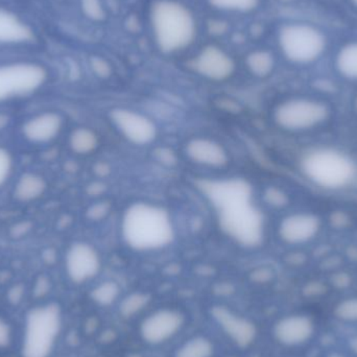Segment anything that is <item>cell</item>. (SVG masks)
<instances>
[{
  "mask_svg": "<svg viewBox=\"0 0 357 357\" xmlns=\"http://www.w3.org/2000/svg\"><path fill=\"white\" fill-rule=\"evenodd\" d=\"M208 197L218 209L222 229L243 245H255L264 235L261 213L252 201L251 189L241 181L210 183Z\"/></svg>",
  "mask_w": 357,
  "mask_h": 357,
  "instance_id": "6da1fadb",
  "label": "cell"
},
{
  "mask_svg": "<svg viewBox=\"0 0 357 357\" xmlns=\"http://www.w3.org/2000/svg\"><path fill=\"white\" fill-rule=\"evenodd\" d=\"M121 235L135 251H157L173 243L175 228L165 208L154 204L136 203L123 214Z\"/></svg>",
  "mask_w": 357,
  "mask_h": 357,
  "instance_id": "7a4b0ae2",
  "label": "cell"
},
{
  "mask_svg": "<svg viewBox=\"0 0 357 357\" xmlns=\"http://www.w3.org/2000/svg\"><path fill=\"white\" fill-rule=\"evenodd\" d=\"M151 21L155 41L165 54L188 47L197 35V21L192 12L176 0L155 1Z\"/></svg>",
  "mask_w": 357,
  "mask_h": 357,
  "instance_id": "3957f363",
  "label": "cell"
},
{
  "mask_svg": "<svg viewBox=\"0 0 357 357\" xmlns=\"http://www.w3.org/2000/svg\"><path fill=\"white\" fill-rule=\"evenodd\" d=\"M302 173L317 186L337 190L350 186L357 178L356 161L329 146L312 149L302 157Z\"/></svg>",
  "mask_w": 357,
  "mask_h": 357,
  "instance_id": "277c9868",
  "label": "cell"
},
{
  "mask_svg": "<svg viewBox=\"0 0 357 357\" xmlns=\"http://www.w3.org/2000/svg\"><path fill=\"white\" fill-rule=\"evenodd\" d=\"M333 109L328 102L314 96H293L277 105L273 111L275 125L291 134L310 133L331 121Z\"/></svg>",
  "mask_w": 357,
  "mask_h": 357,
  "instance_id": "5b68a950",
  "label": "cell"
},
{
  "mask_svg": "<svg viewBox=\"0 0 357 357\" xmlns=\"http://www.w3.org/2000/svg\"><path fill=\"white\" fill-rule=\"evenodd\" d=\"M278 45L289 63L308 66L322 59L328 50L329 39L321 27L296 21L279 29Z\"/></svg>",
  "mask_w": 357,
  "mask_h": 357,
  "instance_id": "8992f818",
  "label": "cell"
},
{
  "mask_svg": "<svg viewBox=\"0 0 357 357\" xmlns=\"http://www.w3.org/2000/svg\"><path fill=\"white\" fill-rule=\"evenodd\" d=\"M62 328V312L56 303L33 308L25 320L22 357H48Z\"/></svg>",
  "mask_w": 357,
  "mask_h": 357,
  "instance_id": "52a82bcc",
  "label": "cell"
},
{
  "mask_svg": "<svg viewBox=\"0 0 357 357\" xmlns=\"http://www.w3.org/2000/svg\"><path fill=\"white\" fill-rule=\"evenodd\" d=\"M47 68L31 61L0 63V104L27 98L47 83Z\"/></svg>",
  "mask_w": 357,
  "mask_h": 357,
  "instance_id": "ba28073f",
  "label": "cell"
},
{
  "mask_svg": "<svg viewBox=\"0 0 357 357\" xmlns=\"http://www.w3.org/2000/svg\"><path fill=\"white\" fill-rule=\"evenodd\" d=\"M110 119L121 136L134 146H149L158 135L156 123L142 113L128 108H115Z\"/></svg>",
  "mask_w": 357,
  "mask_h": 357,
  "instance_id": "9c48e42d",
  "label": "cell"
},
{
  "mask_svg": "<svg viewBox=\"0 0 357 357\" xmlns=\"http://www.w3.org/2000/svg\"><path fill=\"white\" fill-rule=\"evenodd\" d=\"M102 259L98 250L85 241L73 243L65 255L67 276L75 284L93 279L100 273Z\"/></svg>",
  "mask_w": 357,
  "mask_h": 357,
  "instance_id": "30bf717a",
  "label": "cell"
},
{
  "mask_svg": "<svg viewBox=\"0 0 357 357\" xmlns=\"http://www.w3.org/2000/svg\"><path fill=\"white\" fill-rule=\"evenodd\" d=\"M322 229L320 216L312 212H295L279 222L278 236L289 245H302L314 241Z\"/></svg>",
  "mask_w": 357,
  "mask_h": 357,
  "instance_id": "8fae6325",
  "label": "cell"
},
{
  "mask_svg": "<svg viewBox=\"0 0 357 357\" xmlns=\"http://www.w3.org/2000/svg\"><path fill=\"white\" fill-rule=\"evenodd\" d=\"M184 324V317L174 310H161L142 322L140 335L146 343L159 345L177 335Z\"/></svg>",
  "mask_w": 357,
  "mask_h": 357,
  "instance_id": "7c38bea8",
  "label": "cell"
},
{
  "mask_svg": "<svg viewBox=\"0 0 357 357\" xmlns=\"http://www.w3.org/2000/svg\"><path fill=\"white\" fill-rule=\"evenodd\" d=\"M195 73L213 82H222L232 77L235 62L232 56L215 45L206 46L193 62Z\"/></svg>",
  "mask_w": 357,
  "mask_h": 357,
  "instance_id": "4fadbf2b",
  "label": "cell"
},
{
  "mask_svg": "<svg viewBox=\"0 0 357 357\" xmlns=\"http://www.w3.org/2000/svg\"><path fill=\"white\" fill-rule=\"evenodd\" d=\"M64 127V117L54 111H46L33 115L21 127L23 138L29 144H47L54 142Z\"/></svg>",
  "mask_w": 357,
  "mask_h": 357,
  "instance_id": "5bb4252c",
  "label": "cell"
},
{
  "mask_svg": "<svg viewBox=\"0 0 357 357\" xmlns=\"http://www.w3.org/2000/svg\"><path fill=\"white\" fill-rule=\"evenodd\" d=\"M187 158L199 167L222 169L230 161L228 151L224 146L208 137H195L185 144Z\"/></svg>",
  "mask_w": 357,
  "mask_h": 357,
  "instance_id": "9a60e30c",
  "label": "cell"
},
{
  "mask_svg": "<svg viewBox=\"0 0 357 357\" xmlns=\"http://www.w3.org/2000/svg\"><path fill=\"white\" fill-rule=\"evenodd\" d=\"M212 318L218 323L229 339L238 347L248 348L255 340L257 331L251 321L237 316L224 306H214L211 310Z\"/></svg>",
  "mask_w": 357,
  "mask_h": 357,
  "instance_id": "2e32d148",
  "label": "cell"
},
{
  "mask_svg": "<svg viewBox=\"0 0 357 357\" xmlns=\"http://www.w3.org/2000/svg\"><path fill=\"white\" fill-rule=\"evenodd\" d=\"M35 41L33 29L10 10L0 8V44L23 45Z\"/></svg>",
  "mask_w": 357,
  "mask_h": 357,
  "instance_id": "e0dca14e",
  "label": "cell"
},
{
  "mask_svg": "<svg viewBox=\"0 0 357 357\" xmlns=\"http://www.w3.org/2000/svg\"><path fill=\"white\" fill-rule=\"evenodd\" d=\"M314 333V324L303 316L282 319L275 326V337L283 345L296 346L307 341Z\"/></svg>",
  "mask_w": 357,
  "mask_h": 357,
  "instance_id": "ac0fdd59",
  "label": "cell"
},
{
  "mask_svg": "<svg viewBox=\"0 0 357 357\" xmlns=\"http://www.w3.org/2000/svg\"><path fill=\"white\" fill-rule=\"evenodd\" d=\"M47 182L41 175L24 173L18 178L14 187V197L17 201L29 203L36 201L45 193Z\"/></svg>",
  "mask_w": 357,
  "mask_h": 357,
  "instance_id": "d6986e66",
  "label": "cell"
},
{
  "mask_svg": "<svg viewBox=\"0 0 357 357\" xmlns=\"http://www.w3.org/2000/svg\"><path fill=\"white\" fill-rule=\"evenodd\" d=\"M333 65L340 77L357 83V40L346 42L339 48Z\"/></svg>",
  "mask_w": 357,
  "mask_h": 357,
  "instance_id": "ffe728a7",
  "label": "cell"
},
{
  "mask_svg": "<svg viewBox=\"0 0 357 357\" xmlns=\"http://www.w3.org/2000/svg\"><path fill=\"white\" fill-rule=\"evenodd\" d=\"M98 146V135L96 132L88 128H77L73 130L69 136V146L75 154H91Z\"/></svg>",
  "mask_w": 357,
  "mask_h": 357,
  "instance_id": "44dd1931",
  "label": "cell"
},
{
  "mask_svg": "<svg viewBox=\"0 0 357 357\" xmlns=\"http://www.w3.org/2000/svg\"><path fill=\"white\" fill-rule=\"evenodd\" d=\"M245 64L252 75L257 77H268L275 69V58L268 50H255L245 59Z\"/></svg>",
  "mask_w": 357,
  "mask_h": 357,
  "instance_id": "7402d4cb",
  "label": "cell"
},
{
  "mask_svg": "<svg viewBox=\"0 0 357 357\" xmlns=\"http://www.w3.org/2000/svg\"><path fill=\"white\" fill-rule=\"evenodd\" d=\"M213 344L204 337H197L178 348L176 357H211L213 356Z\"/></svg>",
  "mask_w": 357,
  "mask_h": 357,
  "instance_id": "603a6c76",
  "label": "cell"
},
{
  "mask_svg": "<svg viewBox=\"0 0 357 357\" xmlns=\"http://www.w3.org/2000/svg\"><path fill=\"white\" fill-rule=\"evenodd\" d=\"M119 284L114 281H105V282L98 284L96 289H92V300L98 305L109 306L119 298Z\"/></svg>",
  "mask_w": 357,
  "mask_h": 357,
  "instance_id": "cb8c5ba5",
  "label": "cell"
},
{
  "mask_svg": "<svg viewBox=\"0 0 357 357\" xmlns=\"http://www.w3.org/2000/svg\"><path fill=\"white\" fill-rule=\"evenodd\" d=\"M150 302V296L142 293L131 294L121 304V314L126 318L142 312Z\"/></svg>",
  "mask_w": 357,
  "mask_h": 357,
  "instance_id": "d4e9b609",
  "label": "cell"
},
{
  "mask_svg": "<svg viewBox=\"0 0 357 357\" xmlns=\"http://www.w3.org/2000/svg\"><path fill=\"white\" fill-rule=\"evenodd\" d=\"M209 2L218 10L241 13L252 12L259 4V0H209Z\"/></svg>",
  "mask_w": 357,
  "mask_h": 357,
  "instance_id": "484cf974",
  "label": "cell"
},
{
  "mask_svg": "<svg viewBox=\"0 0 357 357\" xmlns=\"http://www.w3.org/2000/svg\"><path fill=\"white\" fill-rule=\"evenodd\" d=\"M81 8L84 15L92 21L105 20L106 19V10L102 6V0H79Z\"/></svg>",
  "mask_w": 357,
  "mask_h": 357,
  "instance_id": "4316f807",
  "label": "cell"
},
{
  "mask_svg": "<svg viewBox=\"0 0 357 357\" xmlns=\"http://www.w3.org/2000/svg\"><path fill=\"white\" fill-rule=\"evenodd\" d=\"M14 157L10 151L0 146V188L6 185L14 169Z\"/></svg>",
  "mask_w": 357,
  "mask_h": 357,
  "instance_id": "83f0119b",
  "label": "cell"
},
{
  "mask_svg": "<svg viewBox=\"0 0 357 357\" xmlns=\"http://www.w3.org/2000/svg\"><path fill=\"white\" fill-rule=\"evenodd\" d=\"M335 314L346 321H357V299L346 300L337 306Z\"/></svg>",
  "mask_w": 357,
  "mask_h": 357,
  "instance_id": "f1b7e54d",
  "label": "cell"
},
{
  "mask_svg": "<svg viewBox=\"0 0 357 357\" xmlns=\"http://www.w3.org/2000/svg\"><path fill=\"white\" fill-rule=\"evenodd\" d=\"M90 67L96 77L100 79H108L112 75V67L105 59L93 56L90 59Z\"/></svg>",
  "mask_w": 357,
  "mask_h": 357,
  "instance_id": "f546056e",
  "label": "cell"
},
{
  "mask_svg": "<svg viewBox=\"0 0 357 357\" xmlns=\"http://www.w3.org/2000/svg\"><path fill=\"white\" fill-rule=\"evenodd\" d=\"M264 197H266V201L274 207H284L289 203L287 195L280 189L275 188V187L266 189Z\"/></svg>",
  "mask_w": 357,
  "mask_h": 357,
  "instance_id": "4dcf8cb0",
  "label": "cell"
},
{
  "mask_svg": "<svg viewBox=\"0 0 357 357\" xmlns=\"http://www.w3.org/2000/svg\"><path fill=\"white\" fill-rule=\"evenodd\" d=\"M31 229H33V222H29V220H21V222H16L14 226L10 227V237L15 239L23 238L31 232Z\"/></svg>",
  "mask_w": 357,
  "mask_h": 357,
  "instance_id": "1f68e13d",
  "label": "cell"
},
{
  "mask_svg": "<svg viewBox=\"0 0 357 357\" xmlns=\"http://www.w3.org/2000/svg\"><path fill=\"white\" fill-rule=\"evenodd\" d=\"M12 342V328L3 319L0 318V348H6Z\"/></svg>",
  "mask_w": 357,
  "mask_h": 357,
  "instance_id": "d6a6232c",
  "label": "cell"
},
{
  "mask_svg": "<svg viewBox=\"0 0 357 357\" xmlns=\"http://www.w3.org/2000/svg\"><path fill=\"white\" fill-rule=\"evenodd\" d=\"M107 213H108V205L106 203L96 204L87 210L88 218L92 220H100L105 218Z\"/></svg>",
  "mask_w": 357,
  "mask_h": 357,
  "instance_id": "836d02e7",
  "label": "cell"
},
{
  "mask_svg": "<svg viewBox=\"0 0 357 357\" xmlns=\"http://www.w3.org/2000/svg\"><path fill=\"white\" fill-rule=\"evenodd\" d=\"M25 289L22 284H16L10 287L8 291V300L10 303L17 305L22 301L23 296H24Z\"/></svg>",
  "mask_w": 357,
  "mask_h": 357,
  "instance_id": "e575fe53",
  "label": "cell"
},
{
  "mask_svg": "<svg viewBox=\"0 0 357 357\" xmlns=\"http://www.w3.org/2000/svg\"><path fill=\"white\" fill-rule=\"evenodd\" d=\"M50 289V280L46 276H40L35 283L33 293L37 297H43Z\"/></svg>",
  "mask_w": 357,
  "mask_h": 357,
  "instance_id": "d590c367",
  "label": "cell"
},
{
  "mask_svg": "<svg viewBox=\"0 0 357 357\" xmlns=\"http://www.w3.org/2000/svg\"><path fill=\"white\" fill-rule=\"evenodd\" d=\"M56 257V252L54 251V249H46L45 251L42 253V258H43L46 264H54Z\"/></svg>",
  "mask_w": 357,
  "mask_h": 357,
  "instance_id": "8d00e7d4",
  "label": "cell"
},
{
  "mask_svg": "<svg viewBox=\"0 0 357 357\" xmlns=\"http://www.w3.org/2000/svg\"><path fill=\"white\" fill-rule=\"evenodd\" d=\"M10 123V115L6 113L0 112V131H3L8 127Z\"/></svg>",
  "mask_w": 357,
  "mask_h": 357,
  "instance_id": "74e56055",
  "label": "cell"
},
{
  "mask_svg": "<svg viewBox=\"0 0 357 357\" xmlns=\"http://www.w3.org/2000/svg\"><path fill=\"white\" fill-rule=\"evenodd\" d=\"M354 110H356V112L357 114V96H356V100H354Z\"/></svg>",
  "mask_w": 357,
  "mask_h": 357,
  "instance_id": "f35d334b",
  "label": "cell"
},
{
  "mask_svg": "<svg viewBox=\"0 0 357 357\" xmlns=\"http://www.w3.org/2000/svg\"><path fill=\"white\" fill-rule=\"evenodd\" d=\"M350 2H351V3L354 4L356 8H357V0H350Z\"/></svg>",
  "mask_w": 357,
  "mask_h": 357,
  "instance_id": "ab89813d",
  "label": "cell"
},
{
  "mask_svg": "<svg viewBox=\"0 0 357 357\" xmlns=\"http://www.w3.org/2000/svg\"><path fill=\"white\" fill-rule=\"evenodd\" d=\"M333 357H341V356H333Z\"/></svg>",
  "mask_w": 357,
  "mask_h": 357,
  "instance_id": "60d3db41",
  "label": "cell"
}]
</instances>
